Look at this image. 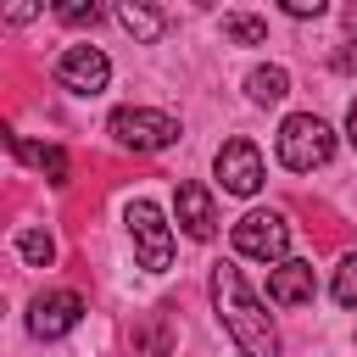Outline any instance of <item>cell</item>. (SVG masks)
Listing matches in <instances>:
<instances>
[{
  "mask_svg": "<svg viewBox=\"0 0 357 357\" xmlns=\"http://www.w3.org/2000/svg\"><path fill=\"white\" fill-rule=\"evenodd\" d=\"M212 307L229 329V340L245 351V357H279V335H273V318L262 312V301L251 296L245 273L234 262H218L212 268Z\"/></svg>",
  "mask_w": 357,
  "mask_h": 357,
  "instance_id": "1",
  "label": "cell"
},
{
  "mask_svg": "<svg viewBox=\"0 0 357 357\" xmlns=\"http://www.w3.org/2000/svg\"><path fill=\"white\" fill-rule=\"evenodd\" d=\"M329 156H335V134H329L324 117L296 112V117L279 123V162H284L290 173H312V167H324Z\"/></svg>",
  "mask_w": 357,
  "mask_h": 357,
  "instance_id": "2",
  "label": "cell"
},
{
  "mask_svg": "<svg viewBox=\"0 0 357 357\" xmlns=\"http://www.w3.org/2000/svg\"><path fill=\"white\" fill-rule=\"evenodd\" d=\"M112 139L123 145V151H167L173 139H178V123L167 117V112H151V106H117L112 112Z\"/></svg>",
  "mask_w": 357,
  "mask_h": 357,
  "instance_id": "3",
  "label": "cell"
},
{
  "mask_svg": "<svg viewBox=\"0 0 357 357\" xmlns=\"http://www.w3.org/2000/svg\"><path fill=\"white\" fill-rule=\"evenodd\" d=\"M128 234H134L139 268H151V273L173 268V234H167V223H162V212H156L151 201H134V206H128Z\"/></svg>",
  "mask_w": 357,
  "mask_h": 357,
  "instance_id": "4",
  "label": "cell"
},
{
  "mask_svg": "<svg viewBox=\"0 0 357 357\" xmlns=\"http://www.w3.org/2000/svg\"><path fill=\"white\" fill-rule=\"evenodd\" d=\"M290 245V223L284 212H245L234 223V251L240 257H257V262H279Z\"/></svg>",
  "mask_w": 357,
  "mask_h": 357,
  "instance_id": "5",
  "label": "cell"
},
{
  "mask_svg": "<svg viewBox=\"0 0 357 357\" xmlns=\"http://www.w3.org/2000/svg\"><path fill=\"white\" fill-rule=\"evenodd\" d=\"M218 184L229 190V195H257L262 190V151L251 145V139H223V151H218Z\"/></svg>",
  "mask_w": 357,
  "mask_h": 357,
  "instance_id": "6",
  "label": "cell"
},
{
  "mask_svg": "<svg viewBox=\"0 0 357 357\" xmlns=\"http://www.w3.org/2000/svg\"><path fill=\"white\" fill-rule=\"evenodd\" d=\"M78 318H84V296L78 290H50V296H39L28 307V329L39 340H61L67 329H78Z\"/></svg>",
  "mask_w": 357,
  "mask_h": 357,
  "instance_id": "7",
  "label": "cell"
},
{
  "mask_svg": "<svg viewBox=\"0 0 357 357\" xmlns=\"http://www.w3.org/2000/svg\"><path fill=\"white\" fill-rule=\"evenodd\" d=\"M56 78H61L67 89H78V95H100L106 78H112V61H106L95 45H73V50H61Z\"/></svg>",
  "mask_w": 357,
  "mask_h": 357,
  "instance_id": "8",
  "label": "cell"
},
{
  "mask_svg": "<svg viewBox=\"0 0 357 357\" xmlns=\"http://www.w3.org/2000/svg\"><path fill=\"white\" fill-rule=\"evenodd\" d=\"M173 212H178V229H184L190 240H212V234H218V201H212L206 184L184 178V184L173 190Z\"/></svg>",
  "mask_w": 357,
  "mask_h": 357,
  "instance_id": "9",
  "label": "cell"
},
{
  "mask_svg": "<svg viewBox=\"0 0 357 357\" xmlns=\"http://www.w3.org/2000/svg\"><path fill=\"white\" fill-rule=\"evenodd\" d=\"M312 290H318L312 262H279L268 273V301L273 307H301V301H312Z\"/></svg>",
  "mask_w": 357,
  "mask_h": 357,
  "instance_id": "10",
  "label": "cell"
},
{
  "mask_svg": "<svg viewBox=\"0 0 357 357\" xmlns=\"http://www.w3.org/2000/svg\"><path fill=\"white\" fill-rule=\"evenodd\" d=\"M11 156H22L28 167H39L50 184H67V151H61V145H33V139L11 134Z\"/></svg>",
  "mask_w": 357,
  "mask_h": 357,
  "instance_id": "11",
  "label": "cell"
},
{
  "mask_svg": "<svg viewBox=\"0 0 357 357\" xmlns=\"http://www.w3.org/2000/svg\"><path fill=\"white\" fill-rule=\"evenodd\" d=\"M117 22H123L139 45H156V39L167 33V17H162V11H151L145 0H123V6H117Z\"/></svg>",
  "mask_w": 357,
  "mask_h": 357,
  "instance_id": "12",
  "label": "cell"
},
{
  "mask_svg": "<svg viewBox=\"0 0 357 357\" xmlns=\"http://www.w3.org/2000/svg\"><path fill=\"white\" fill-rule=\"evenodd\" d=\"M245 89H251L257 106H273V100L290 95V73H284V67H257V73L245 78Z\"/></svg>",
  "mask_w": 357,
  "mask_h": 357,
  "instance_id": "13",
  "label": "cell"
},
{
  "mask_svg": "<svg viewBox=\"0 0 357 357\" xmlns=\"http://www.w3.org/2000/svg\"><path fill=\"white\" fill-rule=\"evenodd\" d=\"M17 257H22L28 268H50V262H56V240H50L45 229H17Z\"/></svg>",
  "mask_w": 357,
  "mask_h": 357,
  "instance_id": "14",
  "label": "cell"
},
{
  "mask_svg": "<svg viewBox=\"0 0 357 357\" xmlns=\"http://www.w3.org/2000/svg\"><path fill=\"white\" fill-rule=\"evenodd\" d=\"M50 6L67 28H95L100 22V0H50Z\"/></svg>",
  "mask_w": 357,
  "mask_h": 357,
  "instance_id": "15",
  "label": "cell"
},
{
  "mask_svg": "<svg viewBox=\"0 0 357 357\" xmlns=\"http://www.w3.org/2000/svg\"><path fill=\"white\" fill-rule=\"evenodd\" d=\"M223 39L229 45H262L268 22H257V17H223Z\"/></svg>",
  "mask_w": 357,
  "mask_h": 357,
  "instance_id": "16",
  "label": "cell"
},
{
  "mask_svg": "<svg viewBox=\"0 0 357 357\" xmlns=\"http://www.w3.org/2000/svg\"><path fill=\"white\" fill-rule=\"evenodd\" d=\"M335 301H340V307H357V251L335 268Z\"/></svg>",
  "mask_w": 357,
  "mask_h": 357,
  "instance_id": "17",
  "label": "cell"
},
{
  "mask_svg": "<svg viewBox=\"0 0 357 357\" xmlns=\"http://www.w3.org/2000/svg\"><path fill=\"white\" fill-rule=\"evenodd\" d=\"M33 11H39L33 0H6V22H11V28H22V22L33 17Z\"/></svg>",
  "mask_w": 357,
  "mask_h": 357,
  "instance_id": "18",
  "label": "cell"
},
{
  "mask_svg": "<svg viewBox=\"0 0 357 357\" xmlns=\"http://www.w3.org/2000/svg\"><path fill=\"white\" fill-rule=\"evenodd\" d=\"M279 6H284L290 17H318V11L329 6V0H279Z\"/></svg>",
  "mask_w": 357,
  "mask_h": 357,
  "instance_id": "19",
  "label": "cell"
},
{
  "mask_svg": "<svg viewBox=\"0 0 357 357\" xmlns=\"http://www.w3.org/2000/svg\"><path fill=\"white\" fill-rule=\"evenodd\" d=\"M346 139H351V151H357V100L346 106Z\"/></svg>",
  "mask_w": 357,
  "mask_h": 357,
  "instance_id": "20",
  "label": "cell"
},
{
  "mask_svg": "<svg viewBox=\"0 0 357 357\" xmlns=\"http://www.w3.org/2000/svg\"><path fill=\"white\" fill-rule=\"evenodd\" d=\"M335 67H340V73H351V67H357V50H340V56H335Z\"/></svg>",
  "mask_w": 357,
  "mask_h": 357,
  "instance_id": "21",
  "label": "cell"
},
{
  "mask_svg": "<svg viewBox=\"0 0 357 357\" xmlns=\"http://www.w3.org/2000/svg\"><path fill=\"white\" fill-rule=\"evenodd\" d=\"M346 28H351V33H357V0H351V6H346Z\"/></svg>",
  "mask_w": 357,
  "mask_h": 357,
  "instance_id": "22",
  "label": "cell"
}]
</instances>
